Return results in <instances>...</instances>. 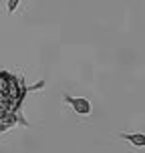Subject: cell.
<instances>
[{"mask_svg":"<svg viewBox=\"0 0 145 153\" xmlns=\"http://www.w3.org/2000/svg\"><path fill=\"white\" fill-rule=\"evenodd\" d=\"M18 4H20V0H6V10H8V14H12L16 8H18Z\"/></svg>","mask_w":145,"mask_h":153,"instance_id":"3","label":"cell"},{"mask_svg":"<svg viewBox=\"0 0 145 153\" xmlns=\"http://www.w3.org/2000/svg\"><path fill=\"white\" fill-rule=\"evenodd\" d=\"M65 101H67L71 105V109H73L77 115H81V117H87V115H91V111H93L91 101L85 99V97H69V95H65Z\"/></svg>","mask_w":145,"mask_h":153,"instance_id":"1","label":"cell"},{"mask_svg":"<svg viewBox=\"0 0 145 153\" xmlns=\"http://www.w3.org/2000/svg\"><path fill=\"white\" fill-rule=\"evenodd\" d=\"M119 137L129 141L133 147H145V133H119Z\"/></svg>","mask_w":145,"mask_h":153,"instance_id":"2","label":"cell"}]
</instances>
